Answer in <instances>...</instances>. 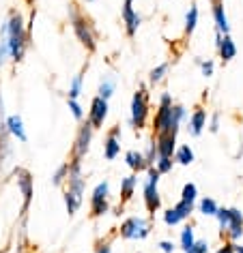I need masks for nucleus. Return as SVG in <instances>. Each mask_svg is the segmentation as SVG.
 <instances>
[{"label":"nucleus","mask_w":243,"mask_h":253,"mask_svg":"<svg viewBox=\"0 0 243 253\" xmlns=\"http://www.w3.org/2000/svg\"><path fill=\"white\" fill-rule=\"evenodd\" d=\"M26 4L30 7V11H35V0H26Z\"/></svg>","instance_id":"79ce46f5"},{"label":"nucleus","mask_w":243,"mask_h":253,"mask_svg":"<svg viewBox=\"0 0 243 253\" xmlns=\"http://www.w3.org/2000/svg\"><path fill=\"white\" fill-rule=\"evenodd\" d=\"M175 211L179 212V217H181V221L183 219H189V214L194 212V202H185V200H181L177 206H172Z\"/></svg>","instance_id":"b1692460"},{"label":"nucleus","mask_w":243,"mask_h":253,"mask_svg":"<svg viewBox=\"0 0 243 253\" xmlns=\"http://www.w3.org/2000/svg\"><path fill=\"white\" fill-rule=\"evenodd\" d=\"M204 125H207V110L198 103L194 107V112H191V118H189V133L198 137L202 133V129H204Z\"/></svg>","instance_id":"dca6fc26"},{"label":"nucleus","mask_w":243,"mask_h":253,"mask_svg":"<svg viewBox=\"0 0 243 253\" xmlns=\"http://www.w3.org/2000/svg\"><path fill=\"white\" fill-rule=\"evenodd\" d=\"M196 24H198V7H196V2H194L189 7L187 20H185V37H191V33L196 30Z\"/></svg>","instance_id":"4be33fe9"},{"label":"nucleus","mask_w":243,"mask_h":253,"mask_svg":"<svg viewBox=\"0 0 243 253\" xmlns=\"http://www.w3.org/2000/svg\"><path fill=\"white\" fill-rule=\"evenodd\" d=\"M166 71H168V62H164V65H159V67L153 69L151 75H149L151 84H157V82H162V80H164V75H166Z\"/></svg>","instance_id":"cd10ccee"},{"label":"nucleus","mask_w":243,"mask_h":253,"mask_svg":"<svg viewBox=\"0 0 243 253\" xmlns=\"http://www.w3.org/2000/svg\"><path fill=\"white\" fill-rule=\"evenodd\" d=\"M177 133H179V126H168L166 131H162L159 135L153 137L157 146V159L159 157H172L177 150Z\"/></svg>","instance_id":"423d86ee"},{"label":"nucleus","mask_w":243,"mask_h":253,"mask_svg":"<svg viewBox=\"0 0 243 253\" xmlns=\"http://www.w3.org/2000/svg\"><path fill=\"white\" fill-rule=\"evenodd\" d=\"M164 221H166V225H177L179 221H181V217H179V212L175 208H168V211L164 212Z\"/></svg>","instance_id":"2f4dec72"},{"label":"nucleus","mask_w":243,"mask_h":253,"mask_svg":"<svg viewBox=\"0 0 243 253\" xmlns=\"http://www.w3.org/2000/svg\"><path fill=\"white\" fill-rule=\"evenodd\" d=\"M0 39L7 41V45H9V58L13 60L15 65L24 60V54H26V49H28L30 39H33V37L28 35L26 22H24V17H22V13L17 9H11L9 11L7 22H4L2 28H0Z\"/></svg>","instance_id":"f257e3e1"},{"label":"nucleus","mask_w":243,"mask_h":253,"mask_svg":"<svg viewBox=\"0 0 243 253\" xmlns=\"http://www.w3.org/2000/svg\"><path fill=\"white\" fill-rule=\"evenodd\" d=\"M196 195H198V187L194 185V182H187V185L183 187L181 200H185V202H194V200H196Z\"/></svg>","instance_id":"c85d7f7f"},{"label":"nucleus","mask_w":243,"mask_h":253,"mask_svg":"<svg viewBox=\"0 0 243 253\" xmlns=\"http://www.w3.org/2000/svg\"><path fill=\"white\" fill-rule=\"evenodd\" d=\"M217 208H220V206L215 204L213 198H202V200H200V212L207 214V217H215Z\"/></svg>","instance_id":"5701e85b"},{"label":"nucleus","mask_w":243,"mask_h":253,"mask_svg":"<svg viewBox=\"0 0 243 253\" xmlns=\"http://www.w3.org/2000/svg\"><path fill=\"white\" fill-rule=\"evenodd\" d=\"M125 159H127V166L133 169V174L146 172V169H149V166H151V163L146 161V157H144L142 153H138V150H129V153L125 155Z\"/></svg>","instance_id":"f3484780"},{"label":"nucleus","mask_w":243,"mask_h":253,"mask_svg":"<svg viewBox=\"0 0 243 253\" xmlns=\"http://www.w3.org/2000/svg\"><path fill=\"white\" fill-rule=\"evenodd\" d=\"M110 249H112V236L95 243V253H110Z\"/></svg>","instance_id":"7c9ffc66"},{"label":"nucleus","mask_w":243,"mask_h":253,"mask_svg":"<svg viewBox=\"0 0 243 253\" xmlns=\"http://www.w3.org/2000/svg\"><path fill=\"white\" fill-rule=\"evenodd\" d=\"M93 126L88 125V120H84V123L80 125L78 129V135H75V142L71 146V155H69V161H80L86 157L88 148H91V140H93Z\"/></svg>","instance_id":"39448f33"},{"label":"nucleus","mask_w":243,"mask_h":253,"mask_svg":"<svg viewBox=\"0 0 243 253\" xmlns=\"http://www.w3.org/2000/svg\"><path fill=\"white\" fill-rule=\"evenodd\" d=\"M202 73L207 75V78H209V75H213V62H211V60L202 62Z\"/></svg>","instance_id":"ea45409f"},{"label":"nucleus","mask_w":243,"mask_h":253,"mask_svg":"<svg viewBox=\"0 0 243 253\" xmlns=\"http://www.w3.org/2000/svg\"><path fill=\"white\" fill-rule=\"evenodd\" d=\"M146 172H149V182H153V185H157L159 182V169L155 168V166H149V169H146Z\"/></svg>","instance_id":"e433bc0d"},{"label":"nucleus","mask_w":243,"mask_h":253,"mask_svg":"<svg viewBox=\"0 0 243 253\" xmlns=\"http://www.w3.org/2000/svg\"><path fill=\"white\" fill-rule=\"evenodd\" d=\"M123 22H125V33L129 39H133V35H136V30L140 26V15L133 11V0H125L123 4Z\"/></svg>","instance_id":"f8f14e48"},{"label":"nucleus","mask_w":243,"mask_h":253,"mask_svg":"<svg viewBox=\"0 0 243 253\" xmlns=\"http://www.w3.org/2000/svg\"><path fill=\"white\" fill-rule=\"evenodd\" d=\"M13 174H15V178H17V189H20L22 195H24L22 214H26L28 208H30V202H33V185H35L33 174H30L26 168H15Z\"/></svg>","instance_id":"0eeeda50"},{"label":"nucleus","mask_w":243,"mask_h":253,"mask_svg":"<svg viewBox=\"0 0 243 253\" xmlns=\"http://www.w3.org/2000/svg\"><path fill=\"white\" fill-rule=\"evenodd\" d=\"M217 129H220V114H213V118H211V126H209V131H211V133H217Z\"/></svg>","instance_id":"58836bf2"},{"label":"nucleus","mask_w":243,"mask_h":253,"mask_svg":"<svg viewBox=\"0 0 243 253\" xmlns=\"http://www.w3.org/2000/svg\"><path fill=\"white\" fill-rule=\"evenodd\" d=\"M119 137H121V126H119V125H114L112 129L106 133V140H104V157H106L108 161H112L114 157L121 153Z\"/></svg>","instance_id":"9b49d317"},{"label":"nucleus","mask_w":243,"mask_h":253,"mask_svg":"<svg viewBox=\"0 0 243 253\" xmlns=\"http://www.w3.org/2000/svg\"><path fill=\"white\" fill-rule=\"evenodd\" d=\"M172 166H175V159H172V157H159V159L155 161V168L159 169V174L172 172Z\"/></svg>","instance_id":"bb28decb"},{"label":"nucleus","mask_w":243,"mask_h":253,"mask_svg":"<svg viewBox=\"0 0 243 253\" xmlns=\"http://www.w3.org/2000/svg\"><path fill=\"white\" fill-rule=\"evenodd\" d=\"M82 90V73H78L71 82V90H69V99H78Z\"/></svg>","instance_id":"c756f323"},{"label":"nucleus","mask_w":243,"mask_h":253,"mask_svg":"<svg viewBox=\"0 0 243 253\" xmlns=\"http://www.w3.org/2000/svg\"><path fill=\"white\" fill-rule=\"evenodd\" d=\"M144 206H146V211H149L151 219L155 217V212L162 208V198H159L157 185H153V182H146L144 185Z\"/></svg>","instance_id":"ddd939ff"},{"label":"nucleus","mask_w":243,"mask_h":253,"mask_svg":"<svg viewBox=\"0 0 243 253\" xmlns=\"http://www.w3.org/2000/svg\"><path fill=\"white\" fill-rule=\"evenodd\" d=\"M222 240H239L243 236V217L237 208H230V223L226 230L220 232Z\"/></svg>","instance_id":"9d476101"},{"label":"nucleus","mask_w":243,"mask_h":253,"mask_svg":"<svg viewBox=\"0 0 243 253\" xmlns=\"http://www.w3.org/2000/svg\"><path fill=\"white\" fill-rule=\"evenodd\" d=\"M69 20H71V26L78 41L84 45L88 54H95V49H97V26H95L93 17L75 0H69Z\"/></svg>","instance_id":"f03ea898"},{"label":"nucleus","mask_w":243,"mask_h":253,"mask_svg":"<svg viewBox=\"0 0 243 253\" xmlns=\"http://www.w3.org/2000/svg\"><path fill=\"white\" fill-rule=\"evenodd\" d=\"M207 251H209L207 243H204V240H196V243L191 245V247H189V249L185 251V253H207Z\"/></svg>","instance_id":"473e14b6"},{"label":"nucleus","mask_w":243,"mask_h":253,"mask_svg":"<svg viewBox=\"0 0 243 253\" xmlns=\"http://www.w3.org/2000/svg\"><path fill=\"white\" fill-rule=\"evenodd\" d=\"M217 253H235V243L233 240H224V245L217 249Z\"/></svg>","instance_id":"4c0bfd02"},{"label":"nucleus","mask_w":243,"mask_h":253,"mask_svg":"<svg viewBox=\"0 0 243 253\" xmlns=\"http://www.w3.org/2000/svg\"><path fill=\"white\" fill-rule=\"evenodd\" d=\"M159 247H162L164 253H172V251H175V245L168 243V240H162V243H159Z\"/></svg>","instance_id":"a19ab883"},{"label":"nucleus","mask_w":243,"mask_h":253,"mask_svg":"<svg viewBox=\"0 0 243 253\" xmlns=\"http://www.w3.org/2000/svg\"><path fill=\"white\" fill-rule=\"evenodd\" d=\"M211 9H213V20H215L217 33H220V35H228V20H226V13H224V2L211 4Z\"/></svg>","instance_id":"6ab92c4d"},{"label":"nucleus","mask_w":243,"mask_h":253,"mask_svg":"<svg viewBox=\"0 0 243 253\" xmlns=\"http://www.w3.org/2000/svg\"><path fill=\"white\" fill-rule=\"evenodd\" d=\"M194 243H196V240H194V230H191V223H189V225H185V230L181 232V247H183V251H187Z\"/></svg>","instance_id":"a878e982"},{"label":"nucleus","mask_w":243,"mask_h":253,"mask_svg":"<svg viewBox=\"0 0 243 253\" xmlns=\"http://www.w3.org/2000/svg\"><path fill=\"white\" fill-rule=\"evenodd\" d=\"M168 126H179V125L172 123V99L168 92H164L159 97V107L155 112V118H153V137L166 131Z\"/></svg>","instance_id":"20e7f679"},{"label":"nucleus","mask_w":243,"mask_h":253,"mask_svg":"<svg viewBox=\"0 0 243 253\" xmlns=\"http://www.w3.org/2000/svg\"><path fill=\"white\" fill-rule=\"evenodd\" d=\"M112 88H114L112 82H101V86H99V97L108 101V97L112 94Z\"/></svg>","instance_id":"72a5a7b5"},{"label":"nucleus","mask_w":243,"mask_h":253,"mask_svg":"<svg viewBox=\"0 0 243 253\" xmlns=\"http://www.w3.org/2000/svg\"><path fill=\"white\" fill-rule=\"evenodd\" d=\"M7 58H9V45L4 39H0V67L7 62Z\"/></svg>","instance_id":"f704fd0d"},{"label":"nucleus","mask_w":243,"mask_h":253,"mask_svg":"<svg viewBox=\"0 0 243 253\" xmlns=\"http://www.w3.org/2000/svg\"><path fill=\"white\" fill-rule=\"evenodd\" d=\"M67 174H69V163L65 161L62 166L56 169L54 176H52V182H54V187H61V185H65V180H67Z\"/></svg>","instance_id":"393cba45"},{"label":"nucleus","mask_w":243,"mask_h":253,"mask_svg":"<svg viewBox=\"0 0 243 253\" xmlns=\"http://www.w3.org/2000/svg\"><path fill=\"white\" fill-rule=\"evenodd\" d=\"M69 110L73 112V116L78 118V120H82V116H84V114H82V107H80V103L75 99H69Z\"/></svg>","instance_id":"c9c22d12"},{"label":"nucleus","mask_w":243,"mask_h":253,"mask_svg":"<svg viewBox=\"0 0 243 253\" xmlns=\"http://www.w3.org/2000/svg\"><path fill=\"white\" fill-rule=\"evenodd\" d=\"M235 253H243V245H235Z\"/></svg>","instance_id":"37998d69"},{"label":"nucleus","mask_w":243,"mask_h":253,"mask_svg":"<svg viewBox=\"0 0 243 253\" xmlns=\"http://www.w3.org/2000/svg\"><path fill=\"white\" fill-rule=\"evenodd\" d=\"M86 2H93V0H86Z\"/></svg>","instance_id":"a18cd8bd"},{"label":"nucleus","mask_w":243,"mask_h":253,"mask_svg":"<svg viewBox=\"0 0 243 253\" xmlns=\"http://www.w3.org/2000/svg\"><path fill=\"white\" fill-rule=\"evenodd\" d=\"M106 116H108V101L101 97H95L91 101V110H88V116H86L88 125H91L93 129H101Z\"/></svg>","instance_id":"1a4fd4ad"},{"label":"nucleus","mask_w":243,"mask_h":253,"mask_svg":"<svg viewBox=\"0 0 243 253\" xmlns=\"http://www.w3.org/2000/svg\"><path fill=\"white\" fill-rule=\"evenodd\" d=\"M108 212V182H99L91 195V219H99L101 214Z\"/></svg>","instance_id":"6e6552de"},{"label":"nucleus","mask_w":243,"mask_h":253,"mask_svg":"<svg viewBox=\"0 0 243 253\" xmlns=\"http://www.w3.org/2000/svg\"><path fill=\"white\" fill-rule=\"evenodd\" d=\"M136 185H138V176H136V174L127 176V178H123V182H121V202H119L117 212H114L117 217H119L121 212H123V208H125L127 202L133 198V189H136Z\"/></svg>","instance_id":"2eb2a0df"},{"label":"nucleus","mask_w":243,"mask_h":253,"mask_svg":"<svg viewBox=\"0 0 243 253\" xmlns=\"http://www.w3.org/2000/svg\"><path fill=\"white\" fill-rule=\"evenodd\" d=\"M142 225V219H138V217H129L127 221H123V225L119 227V236L121 238H136V234H138V227Z\"/></svg>","instance_id":"aec40b11"},{"label":"nucleus","mask_w":243,"mask_h":253,"mask_svg":"<svg viewBox=\"0 0 243 253\" xmlns=\"http://www.w3.org/2000/svg\"><path fill=\"white\" fill-rule=\"evenodd\" d=\"M149 120V90L144 84H140V88L133 94L131 101V125L136 131H142Z\"/></svg>","instance_id":"7ed1b4c3"},{"label":"nucleus","mask_w":243,"mask_h":253,"mask_svg":"<svg viewBox=\"0 0 243 253\" xmlns=\"http://www.w3.org/2000/svg\"><path fill=\"white\" fill-rule=\"evenodd\" d=\"M4 125H7V131L9 135L17 137L20 142H26V131H24V125H22V118L17 116V114H11V116H7V120H4Z\"/></svg>","instance_id":"a211bd4d"},{"label":"nucleus","mask_w":243,"mask_h":253,"mask_svg":"<svg viewBox=\"0 0 243 253\" xmlns=\"http://www.w3.org/2000/svg\"><path fill=\"white\" fill-rule=\"evenodd\" d=\"M172 159H175L177 163H181V166H189V163L194 161V150H191L187 144H183V146H179V148L175 150Z\"/></svg>","instance_id":"412c9836"},{"label":"nucleus","mask_w":243,"mask_h":253,"mask_svg":"<svg viewBox=\"0 0 243 253\" xmlns=\"http://www.w3.org/2000/svg\"><path fill=\"white\" fill-rule=\"evenodd\" d=\"M215 2H222V0H211V4H215Z\"/></svg>","instance_id":"c03bdc74"},{"label":"nucleus","mask_w":243,"mask_h":253,"mask_svg":"<svg viewBox=\"0 0 243 253\" xmlns=\"http://www.w3.org/2000/svg\"><path fill=\"white\" fill-rule=\"evenodd\" d=\"M215 45H217V52H220V58H222V62H230L237 56V45H235V41L230 39L228 35H220L217 33V37H215Z\"/></svg>","instance_id":"4468645a"}]
</instances>
